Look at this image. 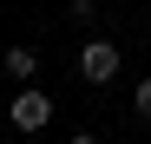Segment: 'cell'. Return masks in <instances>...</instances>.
Returning <instances> with one entry per match:
<instances>
[{
	"instance_id": "6da1fadb",
	"label": "cell",
	"mask_w": 151,
	"mask_h": 144,
	"mask_svg": "<svg viewBox=\"0 0 151 144\" xmlns=\"http://www.w3.org/2000/svg\"><path fill=\"white\" fill-rule=\"evenodd\" d=\"M7 125L13 131H46V125H53V92H46V85H20L13 92V105H7Z\"/></svg>"
},
{
	"instance_id": "7a4b0ae2",
	"label": "cell",
	"mask_w": 151,
	"mask_h": 144,
	"mask_svg": "<svg viewBox=\"0 0 151 144\" xmlns=\"http://www.w3.org/2000/svg\"><path fill=\"white\" fill-rule=\"evenodd\" d=\"M118 66H125L118 39H86V46H79V79H86V85H112Z\"/></svg>"
},
{
	"instance_id": "3957f363",
	"label": "cell",
	"mask_w": 151,
	"mask_h": 144,
	"mask_svg": "<svg viewBox=\"0 0 151 144\" xmlns=\"http://www.w3.org/2000/svg\"><path fill=\"white\" fill-rule=\"evenodd\" d=\"M0 72H7L13 85H33L40 79V53L33 46H7V53H0Z\"/></svg>"
},
{
	"instance_id": "277c9868",
	"label": "cell",
	"mask_w": 151,
	"mask_h": 144,
	"mask_svg": "<svg viewBox=\"0 0 151 144\" xmlns=\"http://www.w3.org/2000/svg\"><path fill=\"white\" fill-rule=\"evenodd\" d=\"M132 111H138V118H151V72L132 85Z\"/></svg>"
},
{
	"instance_id": "5b68a950",
	"label": "cell",
	"mask_w": 151,
	"mask_h": 144,
	"mask_svg": "<svg viewBox=\"0 0 151 144\" xmlns=\"http://www.w3.org/2000/svg\"><path fill=\"white\" fill-rule=\"evenodd\" d=\"M66 13H72V20H92V13H99V0H66Z\"/></svg>"
},
{
	"instance_id": "8992f818",
	"label": "cell",
	"mask_w": 151,
	"mask_h": 144,
	"mask_svg": "<svg viewBox=\"0 0 151 144\" xmlns=\"http://www.w3.org/2000/svg\"><path fill=\"white\" fill-rule=\"evenodd\" d=\"M66 144H105V138H99V131H72Z\"/></svg>"
}]
</instances>
